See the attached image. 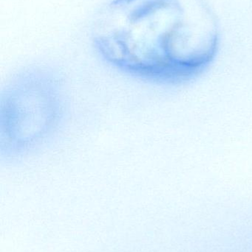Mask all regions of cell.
I'll use <instances>...</instances> for the list:
<instances>
[{
  "instance_id": "obj_1",
  "label": "cell",
  "mask_w": 252,
  "mask_h": 252,
  "mask_svg": "<svg viewBox=\"0 0 252 252\" xmlns=\"http://www.w3.org/2000/svg\"><path fill=\"white\" fill-rule=\"evenodd\" d=\"M92 36L99 56L118 70L179 83L210 66L220 31L206 0H112L96 16Z\"/></svg>"
},
{
  "instance_id": "obj_2",
  "label": "cell",
  "mask_w": 252,
  "mask_h": 252,
  "mask_svg": "<svg viewBox=\"0 0 252 252\" xmlns=\"http://www.w3.org/2000/svg\"><path fill=\"white\" fill-rule=\"evenodd\" d=\"M65 110L63 86L53 72L36 68L18 74L1 93V154L14 158L39 148L57 131Z\"/></svg>"
}]
</instances>
